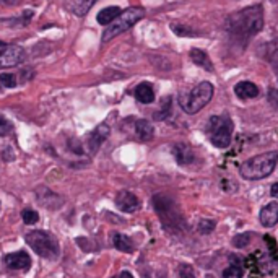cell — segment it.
Returning <instances> with one entry per match:
<instances>
[{
	"instance_id": "6da1fadb",
	"label": "cell",
	"mask_w": 278,
	"mask_h": 278,
	"mask_svg": "<svg viewBox=\"0 0 278 278\" xmlns=\"http://www.w3.org/2000/svg\"><path fill=\"white\" fill-rule=\"evenodd\" d=\"M226 26L233 38L248 41L251 36L257 35V33L264 28L262 7L254 5L231 15L226 21Z\"/></svg>"
},
{
	"instance_id": "7a4b0ae2",
	"label": "cell",
	"mask_w": 278,
	"mask_h": 278,
	"mask_svg": "<svg viewBox=\"0 0 278 278\" xmlns=\"http://www.w3.org/2000/svg\"><path fill=\"white\" fill-rule=\"evenodd\" d=\"M276 163H278V151H267L244 161L239 166V173L244 179L257 181V179H264L267 176H270L273 173Z\"/></svg>"
},
{
	"instance_id": "3957f363",
	"label": "cell",
	"mask_w": 278,
	"mask_h": 278,
	"mask_svg": "<svg viewBox=\"0 0 278 278\" xmlns=\"http://www.w3.org/2000/svg\"><path fill=\"white\" fill-rule=\"evenodd\" d=\"M211 98H213V85L208 83V81H202L191 93L179 98V104L187 114H195L205 108Z\"/></svg>"
},
{
	"instance_id": "277c9868",
	"label": "cell",
	"mask_w": 278,
	"mask_h": 278,
	"mask_svg": "<svg viewBox=\"0 0 278 278\" xmlns=\"http://www.w3.org/2000/svg\"><path fill=\"white\" fill-rule=\"evenodd\" d=\"M145 16V10L140 7H132L127 8L126 12H122L116 20H114L108 28L103 33V41H111L112 38H116L122 33H126L127 29H130L135 23H138Z\"/></svg>"
},
{
	"instance_id": "5b68a950",
	"label": "cell",
	"mask_w": 278,
	"mask_h": 278,
	"mask_svg": "<svg viewBox=\"0 0 278 278\" xmlns=\"http://www.w3.org/2000/svg\"><path fill=\"white\" fill-rule=\"evenodd\" d=\"M28 246L44 259H55L59 256V244L52 234L46 231H29L26 234Z\"/></svg>"
},
{
	"instance_id": "8992f818",
	"label": "cell",
	"mask_w": 278,
	"mask_h": 278,
	"mask_svg": "<svg viewBox=\"0 0 278 278\" xmlns=\"http://www.w3.org/2000/svg\"><path fill=\"white\" fill-rule=\"evenodd\" d=\"M208 134L210 142L217 148H228L233 138V122L230 117L225 116H213L208 122Z\"/></svg>"
},
{
	"instance_id": "52a82bcc",
	"label": "cell",
	"mask_w": 278,
	"mask_h": 278,
	"mask_svg": "<svg viewBox=\"0 0 278 278\" xmlns=\"http://www.w3.org/2000/svg\"><path fill=\"white\" fill-rule=\"evenodd\" d=\"M24 49L15 44H0V69L15 67L24 60Z\"/></svg>"
},
{
	"instance_id": "ba28073f",
	"label": "cell",
	"mask_w": 278,
	"mask_h": 278,
	"mask_svg": "<svg viewBox=\"0 0 278 278\" xmlns=\"http://www.w3.org/2000/svg\"><path fill=\"white\" fill-rule=\"evenodd\" d=\"M109 137V127L106 124H100L98 126L91 134L88 137V142H86V148H88V153L89 155H95L98 150H100V146L103 145V142L106 138Z\"/></svg>"
},
{
	"instance_id": "9c48e42d",
	"label": "cell",
	"mask_w": 278,
	"mask_h": 278,
	"mask_svg": "<svg viewBox=\"0 0 278 278\" xmlns=\"http://www.w3.org/2000/svg\"><path fill=\"white\" fill-rule=\"evenodd\" d=\"M4 262L8 268H13V270H28L31 267V257L26 252H13V254H8L4 257Z\"/></svg>"
},
{
	"instance_id": "30bf717a",
	"label": "cell",
	"mask_w": 278,
	"mask_h": 278,
	"mask_svg": "<svg viewBox=\"0 0 278 278\" xmlns=\"http://www.w3.org/2000/svg\"><path fill=\"white\" fill-rule=\"evenodd\" d=\"M116 205L119 210L126 211V213H132V211L140 208V202H138V199L132 192L122 191L117 194V197H116Z\"/></svg>"
},
{
	"instance_id": "8fae6325",
	"label": "cell",
	"mask_w": 278,
	"mask_h": 278,
	"mask_svg": "<svg viewBox=\"0 0 278 278\" xmlns=\"http://www.w3.org/2000/svg\"><path fill=\"white\" fill-rule=\"evenodd\" d=\"M260 223L264 226H275L278 223V203L270 202L260 211Z\"/></svg>"
},
{
	"instance_id": "7c38bea8",
	"label": "cell",
	"mask_w": 278,
	"mask_h": 278,
	"mask_svg": "<svg viewBox=\"0 0 278 278\" xmlns=\"http://www.w3.org/2000/svg\"><path fill=\"white\" fill-rule=\"evenodd\" d=\"M95 2H96V0H65L64 5L73 15L83 16L89 10V8L95 5Z\"/></svg>"
},
{
	"instance_id": "4fadbf2b",
	"label": "cell",
	"mask_w": 278,
	"mask_h": 278,
	"mask_svg": "<svg viewBox=\"0 0 278 278\" xmlns=\"http://www.w3.org/2000/svg\"><path fill=\"white\" fill-rule=\"evenodd\" d=\"M234 93L241 100H251V98H256L259 95V88L251 81H241L234 86Z\"/></svg>"
},
{
	"instance_id": "5bb4252c",
	"label": "cell",
	"mask_w": 278,
	"mask_h": 278,
	"mask_svg": "<svg viewBox=\"0 0 278 278\" xmlns=\"http://www.w3.org/2000/svg\"><path fill=\"white\" fill-rule=\"evenodd\" d=\"M135 98L137 101L143 104H150L155 101V89L150 83H140L135 88Z\"/></svg>"
},
{
	"instance_id": "9a60e30c",
	"label": "cell",
	"mask_w": 278,
	"mask_h": 278,
	"mask_svg": "<svg viewBox=\"0 0 278 278\" xmlns=\"http://www.w3.org/2000/svg\"><path fill=\"white\" fill-rule=\"evenodd\" d=\"M173 155H174V158L177 160L179 165H187V163L194 161L192 150L187 145H184V143H177L173 148Z\"/></svg>"
},
{
	"instance_id": "2e32d148",
	"label": "cell",
	"mask_w": 278,
	"mask_h": 278,
	"mask_svg": "<svg viewBox=\"0 0 278 278\" xmlns=\"http://www.w3.org/2000/svg\"><path fill=\"white\" fill-rule=\"evenodd\" d=\"M135 132L138 135V138L143 142H148L153 138V134H155V129L153 126L150 124L148 120H145V119H140V120H137L135 122Z\"/></svg>"
},
{
	"instance_id": "e0dca14e",
	"label": "cell",
	"mask_w": 278,
	"mask_h": 278,
	"mask_svg": "<svg viewBox=\"0 0 278 278\" xmlns=\"http://www.w3.org/2000/svg\"><path fill=\"white\" fill-rule=\"evenodd\" d=\"M120 15V8L119 7H108L104 8V10H101L100 13H98L96 20L100 24H104V26H109V24L117 18V16Z\"/></svg>"
},
{
	"instance_id": "ac0fdd59",
	"label": "cell",
	"mask_w": 278,
	"mask_h": 278,
	"mask_svg": "<svg viewBox=\"0 0 278 278\" xmlns=\"http://www.w3.org/2000/svg\"><path fill=\"white\" fill-rule=\"evenodd\" d=\"M191 59L195 65H199V67H203L207 70H211V65H210V60H208V55L205 54V51H202V49H192L191 51Z\"/></svg>"
},
{
	"instance_id": "d6986e66",
	"label": "cell",
	"mask_w": 278,
	"mask_h": 278,
	"mask_svg": "<svg viewBox=\"0 0 278 278\" xmlns=\"http://www.w3.org/2000/svg\"><path fill=\"white\" fill-rule=\"evenodd\" d=\"M114 246H116V249L122 251V252H132L134 251V244L132 241H130L127 236L120 234V233H116L114 234Z\"/></svg>"
},
{
	"instance_id": "ffe728a7",
	"label": "cell",
	"mask_w": 278,
	"mask_h": 278,
	"mask_svg": "<svg viewBox=\"0 0 278 278\" xmlns=\"http://www.w3.org/2000/svg\"><path fill=\"white\" fill-rule=\"evenodd\" d=\"M21 218H23V222L26 223V225H35V223H38L39 215L36 213L35 210H31V208H24V210L21 211Z\"/></svg>"
},
{
	"instance_id": "44dd1931",
	"label": "cell",
	"mask_w": 278,
	"mask_h": 278,
	"mask_svg": "<svg viewBox=\"0 0 278 278\" xmlns=\"http://www.w3.org/2000/svg\"><path fill=\"white\" fill-rule=\"evenodd\" d=\"M223 278H242V268L238 265H230L223 272Z\"/></svg>"
},
{
	"instance_id": "7402d4cb",
	"label": "cell",
	"mask_w": 278,
	"mask_h": 278,
	"mask_svg": "<svg viewBox=\"0 0 278 278\" xmlns=\"http://www.w3.org/2000/svg\"><path fill=\"white\" fill-rule=\"evenodd\" d=\"M251 238V234L249 233H244V234H238V236H236V238L233 239V246L234 248H246L248 246V244H249V239Z\"/></svg>"
},
{
	"instance_id": "603a6c76",
	"label": "cell",
	"mask_w": 278,
	"mask_h": 278,
	"mask_svg": "<svg viewBox=\"0 0 278 278\" xmlns=\"http://www.w3.org/2000/svg\"><path fill=\"white\" fill-rule=\"evenodd\" d=\"M215 228V222H211V220H200L199 223V231L203 233V234H208L213 231Z\"/></svg>"
},
{
	"instance_id": "cb8c5ba5",
	"label": "cell",
	"mask_w": 278,
	"mask_h": 278,
	"mask_svg": "<svg viewBox=\"0 0 278 278\" xmlns=\"http://www.w3.org/2000/svg\"><path fill=\"white\" fill-rule=\"evenodd\" d=\"M0 83L5 88H13L16 85V78L15 75H10V73H2V75H0Z\"/></svg>"
},
{
	"instance_id": "d4e9b609",
	"label": "cell",
	"mask_w": 278,
	"mask_h": 278,
	"mask_svg": "<svg viewBox=\"0 0 278 278\" xmlns=\"http://www.w3.org/2000/svg\"><path fill=\"white\" fill-rule=\"evenodd\" d=\"M10 132H12V124L7 119L0 117V137H4V135L10 134Z\"/></svg>"
},
{
	"instance_id": "484cf974",
	"label": "cell",
	"mask_w": 278,
	"mask_h": 278,
	"mask_svg": "<svg viewBox=\"0 0 278 278\" xmlns=\"http://www.w3.org/2000/svg\"><path fill=\"white\" fill-rule=\"evenodd\" d=\"M179 275H181V278H195L194 268L191 265H181V268H179Z\"/></svg>"
},
{
	"instance_id": "4316f807",
	"label": "cell",
	"mask_w": 278,
	"mask_h": 278,
	"mask_svg": "<svg viewBox=\"0 0 278 278\" xmlns=\"http://www.w3.org/2000/svg\"><path fill=\"white\" fill-rule=\"evenodd\" d=\"M268 103H270L273 108H278V89L270 88V91H268Z\"/></svg>"
},
{
	"instance_id": "83f0119b",
	"label": "cell",
	"mask_w": 278,
	"mask_h": 278,
	"mask_svg": "<svg viewBox=\"0 0 278 278\" xmlns=\"http://www.w3.org/2000/svg\"><path fill=\"white\" fill-rule=\"evenodd\" d=\"M265 242H268V246H270V249H272V254H275L276 252V248H275V242H273V238L272 236H265Z\"/></svg>"
},
{
	"instance_id": "f1b7e54d",
	"label": "cell",
	"mask_w": 278,
	"mask_h": 278,
	"mask_svg": "<svg viewBox=\"0 0 278 278\" xmlns=\"http://www.w3.org/2000/svg\"><path fill=\"white\" fill-rule=\"evenodd\" d=\"M270 194H272V197L278 199V182L272 186V189H270Z\"/></svg>"
},
{
	"instance_id": "f546056e",
	"label": "cell",
	"mask_w": 278,
	"mask_h": 278,
	"mask_svg": "<svg viewBox=\"0 0 278 278\" xmlns=\"http://www.w3.org/2000/svg\"><path fill=\"white\" fill-rule=\"evenodd\" d=\"M114 278H134V275L130 273V272H127V270H124L120 275H117V276H114Z\"/></svg>"
},
{
	"instance_id": "4dcf8cb0",
	"label": "cell",
	"mask_w": 278,
	"mask_h": 278,
	"mask_svg": "<svg viewBox=\"0 0 278 278\" xmlns=\"http://www.w3.org/2000/svg\"><path fill=\"white\" fill-rule=\"evenodd\" d=\"M276 70H278V69H276Z\"/></svg>"
}]
</instances>
